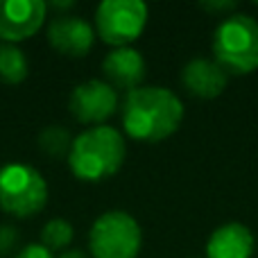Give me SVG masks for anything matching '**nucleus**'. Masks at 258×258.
<instances>
[{"instance_id": "obj_3", "label": "nucleus", "mask_w": 258, "mask_h": 258, "mask_svg": "<svg viewBox=\"0 0 258 258\" xmlns=\"http://www.w3.org/2000/svg\"><path fill=\"white\" fill-rule=\"evenodd\" d=\"M213 61L227 75H249L258 68V21L249 14H231L213 32Z\"/></svg>"}, {"instance_id": "obj_14", "label": "nucleus", "mask_w": 258, "mask_h": 258, "mask_svg": "<svg viewBox=\"0 0 258 258\" xmlns=\"http://www.w3.org/2000/svg\"><path fill=\"white\" fill-rule=\"evenodd\" d=\"M73 236H75V229L68 220L63 218H52L50 222H45L43 231H41V245L45 249L54 251H66V247L73 242Z\"/></svg>"}, {"instance_id": "obj_16", "label": "nucleus", "mask_w": 258, "mask_h": 258, "mask_svg": "<svg viewBox=\"0 0 258 258\" xmlns=\"http://www.w3.org/2000/svg\"><path fill=\"white\" fill-rule=\"evenodd\" d=\"M18 247V231L9 224H0V258L14 254Z\"/></svg>"}, {"instance_id": "obj_20", "label": "nucleus", "mask_w": 258, "mask_h": 258, "mask_svg": "<svg viewBox=\"0 0 258 258\" xmlns=\"http://www.w3.org/2000/svg\"><path fill=\"white\" fill-rule=\"evenodd\" d=\"M59 258H89V254L82 249H66L59 254Z\"/></svg>"}, {"instance_id": "obj_8", "label": "nucleus", "mask_w": 258, "mask_h": 258, "mask_svg": "<svg viewBox=\"0 0 258 258\" xmlns=\"http://www.w3.org/2000/svg\"><path fill=\"white\" fill-rule=\"evenodd\" d=\"M45 14L41 0H0V39L12 45L27 41L41 30Z\"/></svg>"}, {"instance_id": "obj_7", "label": "nucleus", "mask_w": 258, "mask_h": 258, "mask_svg": "<svg viewBox=\"0 0 258 258\" xmlns=\"http://www.w3.org/2000/svg\"><path fill=\"white\" fill-rule=\"evenodd\" d=\"M118 109V93L104 80H86L71 91L68 111L82 125H104Z\"/></svg>"}, {"instance_id": "obj_13", "label": "nucleus", "mask_w": 258, "mask_h": 258, "mask_svg": "<svg viewBox=\"0 0 258 258\" xmlns=\"http://www.w3.org/2000/svg\"><path fill=\"white\" fill-rule=\"evenodd\" d=\"M30 73V63L21 48L12 43L0 45V82L3 84H21Z\"/></svg>"}, {"instance_id": "obj_15", "label": "nucleus", "mask_w": 258, "mask_h": 258, "mask_svg": "<svg viewBox=\"0 0 258 258\" xmlns=\"http://www.w3.org/2000/svg\"><path fill=\"white\" fill-rule=\"evenodd\" d=\"M36 143L48 156H68L73 145V136L63 125H48L39 134Z\"/></svg>"}, {"instance_id": "obj_9", "label": "nucleus", "mask_w": 258, "mask_h": 258, "mask_svg": "<svg viewBox=\"0 0 258 258\" xmlns=\"http://www.w3.org/2000/svg\"><path fill=\"white\" fill-rule=\"evenodd\" d=\"M95 30L82 16H54L48 25V43L63 57L80 59L91 52L95 43Z\"/></svg>"}, {"instance_id": "obj_5", "label": "nucleus", "mask_w": 258, "mask_h": 258, "mask_svg": "<svg viewBox=\"0 0 258 258\" xmlns=\"http://www.w3.org/2000/svg\"><path fill=\"white\" fill-rule=\"evenodd\" d=\"M141 247V224L127 211H107L89 231V249L93 258H136Z\"/></svg>"}, {"instance_id": "obj_6", "label": "nucleus", "mask_w": 258, "mask_h": 258, "mask_svg": "<svg viewBox=\"0 0 258 258\" xmlns=\"http://www.w3.org/2000/svg\"><path fill=\"white\" fill-rule=\"evenodd\" d=\"M147 5L141 0H104L95 12V34L113 48H127L147 25Z\"/></svg>"}, {"instance_id": "obj_11", "label": "nucleus", "mask_w": 258, "mask_h": 258, "mask_svg": "<svg viewBox=\"0 0 258 258\" xmlns=\"http://www.w3.org/2000/svg\"><path fill=\"white\" fill-rule=\"evenodd\" d=\"M229 75L213 59L195 57L181 68V84L192 98L213 100L227 89Z\"/></svg>"}, {"instance_id": "obj_12", "label": "nucleus", "mask_w": 258, "mask_h": 258, "mask_svg": "<svg viewBox=\"0 0 258 258\" xmlns=\"http://www.w3.org/2000/svg\"><path fill=\"white\" fill-rule=\"evenodd\" d=\"M254 233L240 222H227L211 233L206 242V258H251Z\"/></svg>"}, {"instance_id": "obj_1", "label": "nucleus", "mask_w": 258, "mask_h": 258, "mask_svg": "<svg viewBox=\"0 0 258 258\" xmlns=\"http://www.w3.org/2000/svg\"><path fill=\"white\" fill-rule=\"evenodd\" d=\"M120 109L125 134L143 143L165 141L183 120L181 100L163 86H138L129 91Z\"/></svg>"}, {"instance_id": "obj_2", "label": "nucleus", "mask_w": 258, "mask_h": 258, "mask_svg": "<svg viewBox=\"0 0 258 258\" xmlns=\"http://www.w3.org/2000/svg\"><path fill=\"white\" fill-rule=\"evenodd\" d=\"M127 156L125 138L109 125L89 127L73 138L68 152V168L80 181L98 183L113 177L122 168Z\"/></svg>"}, {"instance_id": "obj_4", "label": "nucleus", "mask_w": 258, "mask_h": 258, "mask_svg": "<svg viewBox=\"0 0 258 258\" xmlns=\"http://www.w3.org/2000/svg\"><path fill=\"white\" fill-rule=\"evenodd\" d=\"M48 202V183L43 174L27 163H9L0 168V209L14 218H32Z\"/></svg>"}, {"instance_id": "obj_18", "label": "nucleus", "mask_w": 258, "mask_h": 258, "mask_svg": "<svg viewBox=\"0 0 258 258\" xmlns=\"http://www.w3.org/2000/svg\"><path fill=\"white\" fill-rule=\"evenodd\" d=\"M14 258H54V254L50 249H45L41 242H30L23 249H18Z\"/></svg>"}, {"instance_id": "obj_17", "label": "nucleus", "mask_w": 258, "mask_h": 258, "mask_svg": "<svg viewBox=\"0 0 258 258\" xmlns=\"http://www.w3.org/2000/svg\"><path fill=\"white\" fill-rule=\"evenodd\" d=\"M200 7L204 9V12H211V14H220V18H224V14L227 16H231V14H236V3H231V0H224V3H218V0H211V3H200Z\"/></svg>"}, {"instance_id": "obj_10", "label": "nucleus", "mask_w": 258, "mask_h": 258, "mask_svg": "<svg viewBox=\"0 0 258 258\" xmlns=\"http://www.w3.org/2000/svg\"><path fill=\"white\" fill-rule=\"evenodd\" d=\"M102 73L107 77V84H111L113 89H125L127 93L141 86V82L145 80L147 63L143 59V54L136 48L127 45V48H113L111 52L104 57L102 61Z\"/></svg>"}, {"instance_id": "obj_19", "label": "nucleus", "mask_w": 258, "mask_h": 258, "mask_svg": "<svg viewBox=\"0 0 258 258\" xmlns=\"http://www.w3.org/2000/svg\"><path fill=\"white\" fill-rule=\"evenodd\" d=\"M45 7L48 9H71V7H75V3L73 0H54V3H45Z\"/></svg>"}]
</instances>
